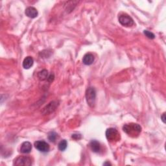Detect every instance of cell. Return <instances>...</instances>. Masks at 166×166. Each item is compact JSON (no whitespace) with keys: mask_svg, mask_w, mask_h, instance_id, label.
Instances as JSON below:
<instances>
[{"mask_svg":"<svg viewBox=\"0 0 166 166\" xmlns=\"http://www.w3.org/2000/svg\"><path fill=\"white\" fill-rule=\"evenodd\" d=\"M96 92L94 88L89 87L86 92V99L88 105L89 107L93 108L95 103Z\"/></svg>","mask_w":166,"mask_h":166,"instance_id":"cell-2","label":"cell"},{"mask_svg":"<svg viewBox=\"0 0 166 166\" xmlns=\"http://www.w3.org/2000/svg\"><path fill=\"white\" fill-rule=\"evenodd\" d=\"M33 63H34V60L31 56H27L23 62V67L27 69H29L32 66Z\"/></svg>","mask_w":166,"mask_h":166,"instance_id":"cell-12","label":"cell"},{"mask_svg":"<svg viewBox=\"0 0 166 166\" xmlns=\"http://www.w3.org/2000/svg\"><path fill=\"white\" fill-rule=\"evenodd\" d=\"M25 14L29 18H35L38 16V13L37 10H36L35 7H33V6H29V7L25 9Z\"/></svg>","mask_w":166,"mask_h":166,"instance_id":"cell-8","label":"cell"},{"mask_svg":"<svg viewBox=\"0 0 166 166\" xmlns=\"http://www.w3.org/2000/svg\"><path fill=\"white\" fill-rule=\"evenodd\" d=\"M82 61L85 65H91L94 61V56L92 53L86 54L83 57Z\"/></svg>","mask_w":166,"mask_h":166,"instance_id":"cell-10","label":"cell"},{"mask_svg":"<svg viewBox=\"0 0 166 166\" xmlns=\"http://www.w3.org/2000/svg\"><path fill=\"white\" fill-rule=\"evenodd\" d=\"M119 22L125 27H131L134 24V20L132 18L126 14H123L119 16Z\"/></svg>","mask_w":166,"mask_h":166,"instance_id":"cell-4","label":"cell"},{"mask_svg":"<svg viewBox=\"0 0 166 166\" xmlns=\"http://www.w3.org/2000/svg\"><path fill=\"white\" fill-rule=\"evenodd\" d=\"M20 152L24 154H28L32 150V145L29 141H25L21 145Z\"/></svg>","mask_w":166,"mask_h":166,"instance_id":"cell-9","label":"cell"},{"mask_svg":"<svg viewBox=\"0 0 166 166\" xmlns=\"http://www.w3.org/2000/svg\"><path fill=\"white\" fill-rule=\"evenodd\" d=\"M72 138H74L75 139H79L81 138V136L80 134H74L72 135Z\"/></svg>","mask_w":166,"mask_h":166,"instance_id":"cell-17","label":"cell"},{"mask_svg":"<svg viewBox=\"0 0 166 166\" xmlns=\"http://www.w3.org/2000/svg\"><path fill=\"white\" fill-rule=\"evenodd\" d=\"M38 77L41 81L45 80V79L48 78V71L46 69H43V70L38 73Z\"/></svg>","mask_w":166,"mask_h":166,"instance_id":"cell-13","label":"cell"},{"mask_svg":"<svg viewBox=\"0 0 166 166\" xmlns=\"http://www.w3.org/2000/svg\"><path fill=\"white\" fill-rule=\"evenodd\" d=\"M14 165H25V166H29L32 165V160L31 158L29 157H19L16 158L14 160Z\"/></svg>","mask_w":166,"mask_h":166,"instance_id":"cell-5","label":"cell"},{"mask_svg":"<svg viewBox=\"0 0 166 166\" xmlns=\"http://www.w3.org/2000/svg\"><path fill=\"white\" fill-rule=\"evenodd\" d=\"M165 113H164L163 114H162V115L161 116V119H162V121H163L164 123H165Z\"/></svg>","mask_w":166,"mask_h":166,"instance_id":"cell-18","label":"cell"},{"mask_svg":"<svg viewBox=\"0 0 166 166\" xmlns=\"http://www.w3.org/2000/svg\"><path fill=\"white\" fill-rule=\"evenodd\" d=\"M68 147V143L65 139H63L58 144V149L61 151H64Z\"/></svg>","mask_w":166,"mask_h":166,"instance_id":"cell-14","label":"cell"},{"mask_svg":"<svg viewBox=\"0 0 166 166\" xmlns=\"http://www.w3.org/2000/svg\"><path fill=\"white\" fill-rule=\"evenodd\" d=\"M35 148L39 151L47 152L49 151V145L47 142L44 141H37L35 143Z\"/></svg>","mask_w":166,"mask_h":166,"instance_id":"cell-6","label":"cell"},{"mask_svg":"<svg viewBox=\"0 0 166 166\" xmlns=\"http://www.w3.org/2000/svg\"><path fill=\"white\" fill-rule=\"evenodd\" d=\"M123 129L125 132L132 137L138 136L141 131V127H140V125L137 123H134L125 125Z\"/></svg>","mask_w":166,"mask_h":166,"instance_id":"cell-1","label":"cell"},{"mask_svg":"<svg viewBox=\"0 0 166 166\" xmlns=\"http://www.w3.org/2000/svg\"><path fill=\"white\" fill-rule=\"evenodd\" d=\"M89 147H90L92 151L96 152V153H97L101 151V145L99 141L96 140H92L89 143Z\"/></svg>","mask_w":166,"mask_h":166,"instance_id":"cell-11","label":"cell"},{"mask_svg":"<svg viewBox=\"0 0 166 166\" xmlns=\"http://www.w3.org/2000/svg\"><path fill=\"white\" fill-rule=\"evenodd\" d=\"M57 107H58V102L56 101H52L50 102V103H49V105H48L44 108V110H43V111H42V113L44 115L50 114V113L54 112Z\"/></svg>","mask_w":166,"mask_h":166,"instance_id":"cell-7","label":"cell"},{"mask_svg":"<svg viewBox=\"0 0 166 166\" xmlns=\"http://www.w3.org/2000/svg\"><path fill=\"white\" fill-rule=\"evenodd\" d=\"M144 32L145 35L147 36V38H149L154 39L155 38V35L153 34V33L150 32V31H147V30H145V31H144Z\"/></svg>","mask_w":166,"mask_h":166,"instance_id":"cell-16","label":"cell"},{"mask_svg":"<svg viewBox=\"0 0 166 166\" xmlns=\"http://www.w3.org/2000/svg\"><path fill=\"white\" fill-rule=\"evenodd\" d=\"M56 138H57V134L55 132H51L48 134V139L51 142H55Z\"/></svg>","mask_w":166,"mask_h":166,"instance_id":"cell-15","label":"cell"},{"mask_svg":"<svg viewBox=\"0 0 166 166\" xmlns=\"http://www.w3.org/2000/svg\"><path fill=\"white\" fill-rule=\"evenodd\" d=\"M103 165H111V164L109 163V162H106V163H105Z\"/></svg>","mask_w":166,"mask_h":166,"instance_id":"cell-19","label":"cell"},{"mask_svg":"<svg viewBox=\"0 0 166 166\" xmlns=\"http://www.w3.org/2000/svg\"><path fill=\"white\" fill-rule=\"evenodd\" d=\"M106 137H107L108 141L114 142L115 141H118L120 138V136L118 131L114 128H108L106 131Z\"/></svg>","mask_w":166,"mask_h":166,"instance_id":"cell-3","label":"cell"}]
</instances>
